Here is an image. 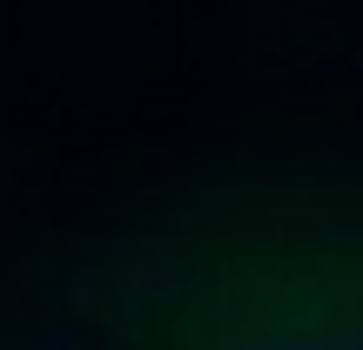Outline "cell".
Returning <instances> with one entry per match:
<instances>
[{
  "instance_id": "cell-1",
  "label": "cell",
  "mask_w": 363,
  "mask_h": 350,
  "mask_svg": "<svg viewBox=\"0 0 363 350\" xmlns=\"http://www.w3.org/2000/svg\"><path fill=\"white\" fill-rule=\"evenodd\" d=\"M88 350H363V155H229L54 256Z\"/></svg>"
},
{
  "instance_id": "cell-2",
  "label": "cell",
  "mask_w": 363,
  "mask_h": 350,
  "mask_svg": "<svg viewBox=\"0 0 363 350\" xmlns=\"http://www.w3.org/2000/svg\"><path fill=\"white\" fill-rule=\"evenodd\" d=\"M0 350H48V344H21V337H0Z\"/></svg>"
}]
</instances>
